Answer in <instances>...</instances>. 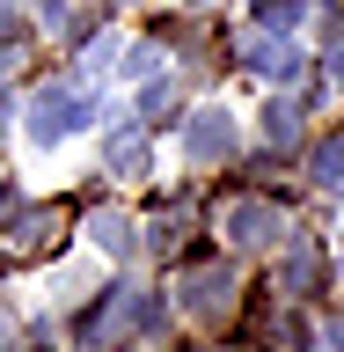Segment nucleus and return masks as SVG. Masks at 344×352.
<instances>
[{"instance_id":"nucleus-8","label":"nucleus","mask_w":344,"mask_h":352,"mask_svg":"<svg viewBox=\"0 0 344 352\" xmlns=\"http://www.w3.org/2000/svg\"><path fill=\"white\" fill-rule=\"evenodd\" d=\"M293 132H301V110H293V103L264 110V140H271V147H293Z\"/></svg>"},{"instance_id":"nucleus-1","label":"nucleus","mask_w":344,"mask_h":352,"mask_svg":"<svg viewBox=\"0 0 344 352\" xmlns=\"http://www.w3.org/2000/svg\"><path fill=\"white\" fill-rule=\"evenodd\" d=\"M81 125H88V103L73 88H37V96H30V118H22L30 147H59V140H73Z\"/></svg>"},{"instance_id":"nucleus-6","label":"nucleus","mask_w":344,"mask_h":352,"mask_svg":"<svg viewBox=\"0 0 344 352\" xmlns=\"http://www.w3.org/2000/svg\"><path fill=\"white\" fill-rule=\"evenodd\" d=\"M249 66H257V74H271V81H293V66H301V52H293V44H271V37H264Z\"/></svg>"},{"instance_id":"nucleus-10","label":"nucleus","mask_w":344,"mask_h":352,"mask_svg":"<svg viewBox=\"0 0 344 352\" xmlns=\"http://www.w3.org/2000/svg\"><path fill=\"white\" fill-rule=\"evenodd\" d=\"M110 169L117 176H147V147H139V140H117V147H110Z\"/></svg>"},{"instance_id":"nucleus-12","label":"nucleus","mask_w":344,"mask_h":352,"mask_svg":"<svg viewBox=\"0 0 344 352\" xmlns=\"http://www.w3.org/2000/svg\"><path fill=\"white\" fill-rule=\"evenodd\" d=\"M330 81L344 88V44H337V52H330Z\"/></svg>"},{"instance_id":"nucleus-2","label":"nucleus","mask_w":344,"mask_h":352,"mask_svg":"<svg viewBox=\"0 0 344 352\" xmlns=\"http://www.w3.org/2000/svg\"><path fill=\"white\" fill-rule=\"evenodd\" d=\"M220 228H227L235 242H249V250H257V242H279V235H286L279 206H264V198H242V206H227V220H220Z\"/></svg>"},{"instance_id":"nucleus-5","label":"nucleus","mask_w":344,"mask_h":352,"mask_svg":"<svg viewBox=\"0 0 344 352\" xmlns=\"http://www.w3.org/2000/svg\"><path fill=\"white\" fill-rule=\"evenodd\" d=\"M59 235V213H15L8 220V242H15V250H37V242H51Z\"/></svg>"},{"instance_id":"nucleus-9","label":"nucleus","mask_w":344,"mask_h":352,"mask_svg":"<svg viewBox=\"0 0 344 352\" xmlns=\"http://www.w3.org/2000/svg\"><path fill=\"white\" fill-rule=\"evenodd\" d=\"M257 22L264 30H293L301 22V0H257Z\"/></svg>"},{"instance_id":"nucleus-11","label":"nucleus","mask_w":344,"mask_h":352,"mask_svg":"<svg viewBox=\"0 0 344 352\" xmlns=\"http://www.w3.org/2000/svg\"><path fill=\"white\" fill-rule=\"evenodd\" d=\"M88 242H95V250H125V220H117V213H95Z\"/></svg>"},{"instance_id":"nucleus-4","label":"nucleus","mask_w":344,"mask_h":352,"mask_svg":"<svg viewBox=\"0 0 344 352\" xmlns=\"http://www.w3.org/2000/svg\"><path fill=\"white\" fill-rule=\"evenodd\" d=\"M191 154L198 162H227L235 154V118L227 110H198L191 118Z\"/></svg>"},{"instance_id":"nucleus-7","label":"nucleus","mask_w":344,"mask_h":352,"mask_svg":"<svg viewBox=\"0 0 344 352\" xmlns=\"http://www.w3.org/2000/svg\"><path fill=\"white\" fill-rule=\"evenodd\" d=\"M308 169H315V184H323V191H337V184H344V140H323Z\"/></svg>"},{"instance_id":"nucleus-3","label":"nucleus","mask_w":344,"mask_h":352,"mask_svg":"<svg viewBox=\"0 0 344 352\" xmlns=\"http://www.w3.org/2000/svg\"><path fill=\"white\" fill-rule=\"evenodd\" d=\"M183 301H191V316H227V308H235V272H227V264L191 272V279H183Z\"/></svg>"}]
</instances>
